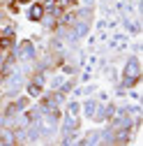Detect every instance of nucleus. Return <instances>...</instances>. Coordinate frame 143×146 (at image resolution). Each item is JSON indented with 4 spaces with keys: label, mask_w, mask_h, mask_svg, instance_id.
I'll return each mask as SVG.
<instances>
[{
    "label": "nucleus",
    "mask_w": 143,
    "mask_h": 146,
    "mask_svg": "<svg viewBox=\"0 0 143 146\" xmlns=\"http://www.w3.org/2000/svg\"><path fill=\"white\" fill-rule=\"evenodd\" d=\"M30 16H32V19H39V16H42V5H35L32 12H30Z\"/></svg>",
    "instance_id": "nucleus-1"
}]
</instances>
